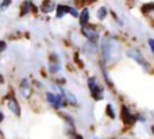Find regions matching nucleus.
Returning <instances> with one entry per match:
<instances>
[{"label":"nucleus","instance_id":"obj_1","mask_svg":"<svg viewBox=\"0 0 154 139\" xmlns=\"http://www.w3.org/2000/svg\"><path fill=\"white\" fill-rule=\"evenodd\" d=\"M101 51H103V57L107 62L118 58L120 53V47L118 41L112 37H106L103 39V42H101Z\"/></svg>","mask_w":154,"mask_h":139},{"label":"nucleus","instance_id":"obj_2","mask_svg":"<svg viewBox=\"0 0 154 139\" xmlns=\"http://www.w3.org/2000/svg\"><path fill=\"white\" fill-rule=\"evenodd\" d=\"M46 97H48V101L50 103L51 105H53L54 108H61L62 105L65 104V100H64V97L62 96H58V95H54V93H50L49 92L48 95H46Z\"/></svg>","mask_w":154,"mask_h":139},{"label":"nucleus","instance_id":"obj_3","mask_svg":"<svg viewBox=\"0 0 154 139\" xmlns=\"http://www.w3.org/2000/svg\"><path fill=\"white\" fill-rule=\"evenodd\" d=\"M88 84H89V88H91V92H92V96L95 97L96 100H101V99H103V89L97 85V83H96L93 78H89Z\"/></svg>","mask_w":154,"mask_h":139},{"label":"nucleus","instance_id":"obj_4","mask_svg":"<svg viewBox=\"0 0 154 139\" xmlns=\"http://www.w3.org/2000/svg\"><path fill=\"white\" fill-rule=\"evenodd\" d=\"M127 56L130 57L131 59H134V61H137L139 65H142V66L146 69L147 68V62L143 59V57H142V54H139L137 50H128L127 51Z\"/></svg>","mask_w":154,"mask_h":139},{"label":"nucleus","instance_id":"obj_5","mask_svg":"<svg viewBox=\"0 0 154 139\" xmlns=\"http://www.w3.org/2000/svg\"><path fill=\"white\" fill-rule=\"evenodd\" d=\"M122 119H123V122L127 124H131L135 122V118L130 113V111L127 110V107H122Z\"/></svg>","mask_w":154,"mask_h":139},{"label":"nucleus","instance_id":"obj_6","mask_svg":"<svg viewBox=\"0 0 154 139\" xmlns=\"http://www.w3.org/2000/svg\"><path fill=\"white\" fill-rule=\"evenodd\" d=\"M82 32H84L85 37H87L89 41H95L96 38L99 37L97 31H96L95 29H92V27H82Z\"/></svg>","mask_w":154,"mask_h":139},{"label":"nucleus","instance_id":"obj_7","mask_svg":"<svg viewBox=\"0 0 154 139\" xmlns=\"http://www.w3.org/2000/svg\"><path fill=\"white\" fill-rule=\"evenodd\" d=\"M8 108H10V110L12 111L15 115H19V113H20V108H19V104L16 103V100L14 99V97L8 100Z\"/></svg>","mask_w":154,"mask_h":139},{"label":"nucleus","instance_id":"obj_8","mask_svg":"<svg viewBox=\"0 0 154 139\" xmlns=\"http://www.w3.org/2000/svg\"><path fill=\"white\" fill-rule=\"evenodd\" d=\"M96 43L95 41H88L87 43H85V47H84V53L85 54H93L96 51Z\"/></svg>","mask_w":154,"mask_h":139},{"label":"nucleus","instance_id":"obj_9","mask_svg":"<svg viewBox=\"0 0 154 139\" xmlns=\"http://www.w3.org/2000/svg\"><path fill=\"white\" fill-rule=\"evenodd\" d=\"M69 11H70V7H68V5H64V4L57 5V18H62Z\"/></svg>","mask_w":154,"mask_h":139},{"label":"nucleus","instance_id":"obj_10","mask_svg":"<svg viewBox=\"0 0 154 139\" xmlns=\"http://www.w3.org/2000/svg\"><path fill=\"white\" fill-rule=\"evenodd\" d=\"M88 20H89V10H88V8H84L81 15H80V23L85 27V23H87Z\"/></svg>","mask_w":154,"mask_h":139},{"label":"nucleus","instance_id":"obj_11","mask_svg":"<svg viewBox=\"0 0 154 139\" xmlns=\"http://www.w3.org/2000/svg\"><path fill=\"white\" fill-rule=\"evenodd\" d=\"M96 15H97V18L100 19V20H103V19L107 16V10H106V7H100V8H99V10H97V14H96Z\"/></svg>","mask_w":154,"mask_h":139},{"label":"nucleus","instance_id":"obj_12","mask_svg":"<svg viewBox=\"0 0 154 139\" xmlns=\"http://www.w3.org/2000/svg\"><path fill=\"white\" fill-rule=\"evenodd\" d=\"M42 8H43V11H45V12H49V11H51V10H53V8H54V3H51V2L43 3Z\"/></svg>","mask_w":154,"mask_h":139},{"label":"nucleus","instance_id":"obj_13","mask_svg":"<svg viewBox=\"0 0 154 139\" xmlns=\"http://www.w3.org/2000/svg\"><path fill=\"white\" fill-rule=\"evenodd\" d=\"M107 112L109 113V116H111L112 119L115 118V112H114V108H112V105H107Z\"/></svg>","mask_w":154,"mask_h":139},{"label":"nucleus","instance_id":"obj_14","mask_svg":"<svg viewBox=\"0 0 154 139\" xmlns=\"http://www.w3.org/2000/svg\"><path fill=\"white\" fill-rule=\"evenodd\" d=\"M149 45H150V49H152V51L154 54V39H149Z\"/></svg>","mask_w":154,"mask_h":139},{"label":"nucleus","instance_id":"obj_15","mask_svg":"<svg viewBox=\"0 0 154 139\" xmlns=\"http://www.w3.org/2000/svg\"><path fill=\"white\" fill-rule=\"evenodd\" d=\"M70 14H72L73 16H79V14H77V11L75 10V8H70Z\"/></svg>","mask_w":154,"mask_h":139},{"label":"nucleus","instance_id":"obj_16","mask_svg":"<svg viewBox=\"0 0 154 139\" xmlns=\"http://www.w3.org/2000/svg\"><path fill=\"white\" fill-rule=\"evenodd\" d=\"M10 3H11V2H3V7H7Z\"/></svg>","mask_w":154,"mask_h":139},{"label":"nucleus","instance_id":"obj_17","mask_svg":"<svg viewBox=\"0 0 154 139\" xmlns=\"http://www.w3.org/2000/svg\"><path fill=\"white\" fill-rule=\"evenodd\" d=\"M2 49H3V50L5 49V43H4V42H2Z\"/></svg>","mask_w":154,"mask_h":139},{"label":"nucleus","instance_id":"obj_18","mask_svg":"<svg viewBox=\"0 0 154 139\" xmlns=\"http://www.w3.org/2000/svg\"><path fill=\"white\" fill-rule=\"evenodd\" d=\"M152 132L154 134V126H152Z\"/></svg>","mask_w":154,"mask_h":139}]
</instances>
